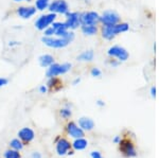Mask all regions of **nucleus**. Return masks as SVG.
<instances>
[{
  "instance_id": "1",
  "label": "nucleus",
  "mask_w": 159,
  "mask_h": 158,
  "mask_svg": "<svg viewBox=\"0 0 159 158\" xmlns=\"http://www.w3.org/2000/svg\"><path fill=\"white\" fill-rule=\"evenodd\" d=\"M129 30V25L127 22H119L114 25H102L101 28V35L104 39L112 40L117 35L121 33L127 32Z\"/></svg>"
},
{
  "instance_id": "2",
  "label": "nucleus",
  "mask_w": 159,
  "mask_h": 158,
  "mask_svg": "<svg viewBox=\"0 0 159 158\" xmlns=\"http://www.w3.org/2000/svg\"><path fill=\"white\" fill-rule=\"evenodd\" d=\"M72 69V64L71 63H53L52 65L46 69V76L47 79L54 78V76H60L68 73Z\"/></svg>"
},
{
  "instance_id": "3",
  "label": "nucleus",
  "mask_w": 159,
  "mask_h": 158,
  "mask_svg": "<svg viewBox=\"0 0 159 158\" xmlns=\"http://www.w3.org/2000/svg\"><path fill=\"white\" fill-rule=\"evenodd\" d=\"M57 20V15L54 14V13H42L39 16L36 17L34 21V27L37 31H45L47 28H49L53 22Z\"/></svg>"
},
{
  "instance_id": "4",
  "label": "nucleus",
  "mask_w": 159,
  "mask_h": 158,
  "mask_svg": "<svg viewBox=\"0 0 159 158\" xmlns=\"http://www.w3.org/2000/svg\"><path fill=\"white\" fill-rule=\"evenodd\" d=\"M40 42L50 49H64L71 44L68 39L58 36H43L40 38Z\"/></svg>"
},
{
  "instance_id": "5",
  "label": "nucleus",
  "mask_w": 159,
  "mask_h": 158,
  "mask_svg": "<svg viewBox=\"0 0 159 158\" xmlns=\"http://www.w3.org/2000/svg\"><path fill=\"white\" fill-rule=\"evenodd\" d=\"M107 55L111 58H116L117 61H119L120 63L122 62H126L129 57V51L125 49L124 47L119 45H115L108 48L107 50Z\"/></svg>"
},
{
  "instance_id": "6",
  "label": "nucleus",
  "mask_w": 159,
  "mask_h": 158,
  "mask_svg": "<svg viewBox=\"0 0 159 158\" xmlns=\"http://www.w3.org/2000/svg\"><path fill=\"white\" fill-rule=\"evenodd\" d=\"M69 11H70V6L67 0H51L48 7V12L63 16H65Z\"/></svg>"
},
{
  "instance_id": "7",
  "label": "nucleus",
  "mask_w": 159,
  "mask_h": 158,
  "mask_svg": "<svg viewBox=\"0 0 159 158\" xmlns=\"http://www.w3.org/2000/svg\"><path fill=\"white\" fill-rule=\"evenodd\" d=\"M81 25H98L100 24V14L96 11H84L80 13Z\"/></svg>"
},
{
  "instance_id": "8",
  "label": "nucleus",
  "mask_w": 159,
  "mask_h": 158,
  "mask_svg": "<svg viewBox=\"0 0 159 158\" xmlns=\"http://www.w3.org/2000/svg\"><path fill=\"white\" fill-rule=\"evenodd\" d=\"M65 25L70 31H75L81 27V20H80V13L75 11H69L65 15Z\"/></svg>"
},
{
  "instance_id": "9",
  "label": "nucleus",
  "mask_w": 159,
  "mask_h": 158,
  "mask_svg": "<svg viewBox=\"0 0 159 158\" xmlns=\"http://www.w3.org/2000/svg\"><path fill=\"white\" fill-rule=\"evenodd\" d=\"M120 15L116 11L112 10H107L103 12V14L100 15V22L102 25H114L120 22Z\"/></svg>"
},
{
  "instance_id": "10",
  "label": "nucleus",
  "mask_w": 159,
  "mask_h": 158,
  "mask_svg": "<svg viewBox=\"0 0 159 158\" xmlns=\"http://www.w3.org/2000/svg\"><path fill=\"white\" fill-rule=\"evenodd\" d=\"M16 15L20 19L29 20L37 14V10L35 9L34 6H25V4H21L18 6L15 10Z\"/></svg>"
},
{
  "instance_id": "11",
  "label": "nucleus",
  "mask_w": 159,
  "mask_h": 158,
  "mask_svg": "<svg viewBox=\"0 0 159 158\" xmlns=\"http://www.w3.org/2000/svg\"><path fill=\"white\" fill-rule=\"evenodd\" d=\"M120 152L122 153L124 156L126 157H135L137 155V152H136V147L134 146L132 141L125 139V140H121L120 141Z\"/></svg>"
},
{
  "instance_id": "12",
  "label": "nucleus",
  "mask_w": 159,
  "mask_h": 158,
  "mask_svg": "<svg viewBox=\"0 0 159 158\" xmlns=\"http://www.w3.org/2000/svg\"><path fill=\"white\" fill-rule=\"evenodd\" d=\"M66 132H67V134L69 136L72 137L74 139L83 138V137L85 136V133H84L83 129L73 121H69L68 123L66 124Z\"/></svg>"
},
{
  "instance_id": "13",
  "label": "nucleus",
  "mask_w": 159,
  "mask_h": 158,
  "mask_svg": "<svg viewBox=\"0 0 159 158\" xmlns=\"http://www.w3.org/2000/svg\"><path fill=\"white\" fill-rule=\"evenodd\" d=\"M71 143L65 138H58L55 143V150L58 156H65L67 153L70 151Z\"/></svg>"
},
{
  "instance_id": "14",
  "label": "nucleus",
  "mask_w": 159,
  "mask_h": 158,
  "mask_svg": "<svg viewBox=\"0 0 159 158\" xmlns=\"http://www.w3.org/2000/svg\"><path fill=\"white\" fill-rule=\"evenodd\" d=\"M18 138L25 143H30L35 138V132L30 127H22L18 131Z\"/></svg>"
},
{
  "instance_id": "15",
  "label": "nucleus",
  "mask_w": 159,
  "mask_h": 158,
  "mask_svg": "<svg viewBox=\"0 0 159 158\" xmlns=\"http://www.w3.org/2000/svg\"><path fill=\"white\" fill-rule=\"evenodd\" d=\"M37 62L40 67L47 69L49 66L52 65L53 63H55V57L52 54H50V53H43V54H40L38 56Z\"/></svg>"
},
{
  "instance_id": "16",
  "label": "nucleus",
  "mask_w": 159,
  "mask_h": 158,
  "mask_svg": "<svg viewBox=\"0 0 159 158\" xmlns=\"http://www.w3.org/2000/svg\"><path fill=\"white\" fill-rule=\"evenodd\" d=\"M46 86L51 91H58L60 89L63 88V82L58 76H54V78H49L46 83Z\"/></svg>"
},
{
  "instance_id": "17",
  "label": "nucleus",
  "mask_w": 159,
  "mask_h": 158,
  "mask_svg": "<svg viewBox=\"0 0 159 158\" xmlns=\"http://www.w3.org/2000/svg\"><path fill=\"white\" fill-rule=\"evenodd\" d=\"M79 126L83 129L84 132L92 131L94 129V122L92 119L88 118V117H81L79 119Z\"/></svg>"
},
{
  "instance_id": "18",
  "label": "nucleus",
  "mask_w": 159,
  "mask_h": 158,
  "mask_svg": "<svg viewBox=\"0 0 159 158\" xmlns=\"http://www.w3.org/2000/svg\"><path fill=\"white\" fill-rule=\"evenodd\" d=\"M94 58V51L92 49H88L83 51L76 56V61L81 63H90Z\"/></svg>"
},
{
  "instance_id": "19",
  "label": "nucleus",
  "mask_w": 159,
  "mask_h": 158,
  "mask_svg": "<svg viewBox=\"0 0 159 158\" xmlns=\"http://www.w3.org/2000/svg\"><path fill=\"white\" fill-rule=\"evenodd\" d=\"M80 30H81L82 34L85 36H94L99 32L98 25H81Z\"/></svg>"
},
{
  "instance_id": "20",
  "label": "nucleus",
  "mask_w": 159,
  "mask_h": 158,
  "mask_svg": "<svg viewBox=\"0 0 159 158\" xmlns=\"http://www.w3.org/2000/svg\"><path fill=\"white\" fill-rule=\"evenodd\" d=\"M87 146H88V141L84 138H78L71 143V147H73V150L75 151H82V150H85Z\"/></svg>"
},
{
  "instance_id": "21",
  "label": "nucleus",
  "mask_w": 159,
  "mask_h": 158,
  "mask_svg": "<svg viewBox=\"0 0 159 158\" xmlns=\"http://www.w3.org/2000/svg\"><path fill=\"white\" fill-rule=\"evenodd\" d=\"M51 0H34V7L37 10V12L45 13L48 11Z\"/></svg>"
},
{
  "instance_id": "22",
  "label": "nucleus",
  "mask_w": 159,
  "mask_h": 158,
  "mask_svg": "<svg viewBox=\"0 0 159 158\" xmlns=\"http://www.w3.org/2000/svg\"><path fill=\"white\" fill-rule=\"evenodd\" d=\"M60 116L63 119H65V120H68V119L71 118V116H72V111H71L69 104H66L65 107L60 109Z\"/></svg>"
},
{
  "instance_id": "23",
  "label": "nucleus",
  "mask_w": 159,
  "mask_h": 158,
  "mask_svg": "<svg viewBox=\"0 0 159 158\" xmlns=\"http://www.w3.org/2000/svg\"><path fill=\"white\" fill-rule=\"evenodd\" d=\"M9 144H10V147H11V149L16 150V151H21V150L24 149V146H25L24 142H22L19 138L11 140Z\"/></svg>"
},
{
  "instance_id": "24",
  "label": "nucleus",
  "mask_w": 159,
  "mask_h": 158,
  "mask_svg": "<svg viewBox=\"0 0 159 158\" xmlns=\"http://www.w3.org/2000/svg\"><path fill=\"white\" fill-rule=\"evenodd\" d=\"M3 157L4 158H21V155H20L19 151L10 149V150H7V151L3 153Z\"/></svg>"
},
{
  "instance_id": "25",
  "label": "nucleus",
  "mask_w": 159,
  "mask_h": 158,
  "mask_svg": "<svg viewBox=\"0 0 159 158\" xmlns=\"http://www.w3.org/2000/svg\"><path fill=\"white\" fill-rule=\"evenodd\" d=\"M90 75L92 78H101L102 76V70L98 67H92L90 70Z\"/></svg>"
},
{
  "instance_id": "26",
  "label": "nucleus",
  "mask_w": 159,
  "mask_h": 158,
  "mask_svg": "<svg viewBox=\"0 0 159 158\" xmlns=\"http://www.w3.org/2000/svg\"><path fill=\"white\" fill-rule=\"evenodd\" d=\"M107 64H108L110 67L116 68V67H118V66H119L120 62H119V61H117L116 58H111V57H110V60L107 61Z\"/></svg>"
},
{
  "instance_id": "27",
  "label": "nucleus",
  "mask_w": 159,
  "mask_h": 158,
  "mask_svg": "<svg viewBox=\"0 0 159 158\" xmlns=\"http://www.w3.org/2000/svg\"><path fill=\"white\" fill-rule=\"evenodd\" d=\"M9 84V79L4 78V76H0V88L4 87Z\"/></svg>"
},
{
  "instance_id": "28",
  "label": "nucleus",
  "mask_w": 159,
  "mask_h": 158,
  "mask_svg": "<svg viewBox=\"0 0 159 158\" xmlns=\"http://www.w3.org/2000/svg\"><path fill=\"white\" fill-rule=\"evenodd\" d=\"M38 91H39V93H42V95H45V93H47L48 91H49V89L46 85H40L39 87H38Z\"/></svg>"
},
{
  "instance_id": "29",
  "label": "nucleus",
  "mask_w": 159,
  "mask_h": 158,
  "mask_svg": "<svg viewBox=\"0 0 159 158\" xmlns=\"http://www.w3.org/2000/svg\"><path fill=\"white\" fill-rule=\"evenodd\" d=\"M90 156H91V158H103V157H102V155H101V153L98 152V151L91 152Z\"/></svg>"
},
{
  "instance_id": "30",
  "label": "nucleus",
  "mask_w": 159,
  "mask_h": 158,
  "mask_svg": "<svg viewBox=\"0 0 159 158\" xmlns=\"http://www.w3.org/2000/svg\"><path fill=\"white\" fill-rule=\"evenodd\" d=\"M7 45H9V47H16V46L20 45V42H18V40H10Z\"/></svg>"
},
{
  "instance_id": "31",
  "label": "nucleus",
  "mask_w": 159,
  "mask_h": 158,
  "mask_svg": "<svg viewBox=\"0 0 159 158\" xmlns=\"http://www.w3.org/2000/svg\"><path fill=\"white\" fill-rule=\"evenodd\" d=\"M31 158H42V154L39 152H33L31 154Z\"/></svg>"
},
{
  "instance_id": "32",
  "label": "nucleus",
  "mask_w": 159,
  "mask_h": 158,
  "mask_svg": "<svg viewBox=\"0 0 159 158\" xmlns=\"http://www.w3.org/2000/svg\"><path fill=\"white\" fill-rule=\"evenodd\" d=\"M80 83H81V78H75V79H74V80L72 81V85H73V86L79 85Z\"/></svg>"
},
{
  "instance_id": "33",
  "label": "nucleus",
  "mask_w": 159,
  "mask_h": 158,
  "mask_svg": "<svg viewBox=\"0 0 159 158\" xmlns=\"http://www.w3.org/2000/svg\"><path fill=\"white\" fill-rule=\"evenodd\" d=\"M14 2H16V3H21V2H25V3H30L32 0H13Z\"/></svg>"
},
{
  "instance_id": "34",
  "label": "nucleus",
  "mask_w": 159,
  "mask_h": 158,
  "mask_svg": "<svg viewBox=\"0 0 159 158\" xmlns=\"http://www.w3.org/2000/svg\"><path fill=\"white\" fill-rule=\"evenodd\" d=\"M112 141H114L115 143H118V144H119V143H120V141H121V137H120V136H116V137L114 138V140H112Z\"/></svg>"
},
{
  "instance_id": "35",
  "label": "nucleus",
  "mask_w": 159,
  "mask_h": 158,
  "mask_svg": "<svg viewBox=\"0 0 159 158\" xmlns=\"http://www.w3.org/2000/svg\"><path fill=\"white\" fill-rule=\"evenodd\" d=\"M151 96H152V98H155V96H156V88L155 87L151 88Z\"/></svg>"
},
{
  "instance_id": "36",
  "label": "nucleus",
  "mask_w": 159,
  "mask_h": 158,
  "mask_svg": "<svg viewBox=\"0 0 159 158\" xmlns=\"http://www.w3.org/2000/svg\"><path fill=\"white\" fill-rule=\"evenodd\" d=\"M97 105L100 106V107H103V106H105V103L103 101H101V100H98L97 101Z\"/></svg>"
},
{
  "instance_id": "37",
  "label": "nucleus",
  "mask_w": 159,
  "mask_h": 158,
  "mask_svg": "<svg viewBox=\"0 0 159 158\" xmlns=\"http://www.w3.org/2000/svg\"><path fill=\"white\" fill-rule=\"evenodd\" d=\"M83 1H85V2H89L90 0H83Z\"/></svg>"
}]
</instances>
